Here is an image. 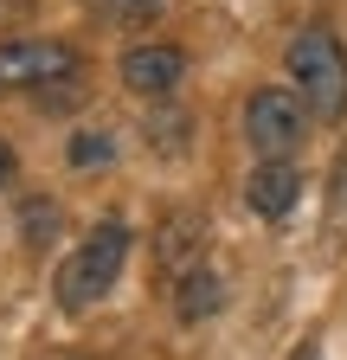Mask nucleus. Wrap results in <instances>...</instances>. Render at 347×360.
I'll use <instances>...</instances> for the list:
<instances>
[{
    "label": "nucleus",
    "mask_w": 347,
    "mask_h": 360,
    "mask_svg": "<svg viewBox=\"0 0 347 360\" xmlns=\"http://www.w3.org/2000/svg\"><path fill=\"white\" fill-rule=\"evenodd\" d=\"M122 257H129V225H116V219H103L91 238H84L65 264H58V283H52V296H58V309L65 315H91L110 290H116V277H122Z\"/></svg>",
    "instance_id": "f257e3e1"
},
{
    "label": "nucleus",
    "mask_w": 347,
    "mask_h": 360,
    "mask_svg": "<svg viewBox=\"0 0 347 360\" xmlns=\"http://www.w3.org/2000/svg\"><path fill=\"white\" fill-rule=\"evenodd\" d=\"M289 77H296V97L309 103V116L334 122L347 110V52H341V39L328 26H302L289 39V52H283Z\"/></svg>",
    "instance_id": "f03ea898"
},
{
    "label": "nucleus",
    "mask_w": 347,
    "mask_h": 360,
    "mask_svg": "<svg viewBox=\"0 0 347 360\" xmlns=\"http://www.w3.org/2000/svg\"><path fill=\"white\" fill-rule=\"evenodd\" d=\"M302 135H309V103L296 97V90H251L244 97V142L264 155V161H289L302 148Z\"/></svg>",
    "instance_id": "7ed1b4c3"
},
{
    "label": "nucleus",
    "mask_w": 347,
    "mask_h": 360,
    "mask_svg": "<svg viewBox=\"0 0 347 360\" xmlns=\"http://www.w3.org/2000/svg\"><path fill=\"white\" fill-rule=\"evenodd\" d=\"M58 77H84L77 45H65V39H0V90H46Z\"/></svg>",
    "instance_id": "20e7f679"
},
{
    "label": "nucleus",
    "mask_w": 347,
    "mask_h": 360,
    "mask_svg": "<svg viewBox=\"0 0 347 360\" xmlns=\"http://www.w3.org/2000/svg\"><path fill=\"white\" fill-rule=\"evenodd\" d=\"M116 77L136 90V97H174L181 90V77H187V52L181 45H167V39H142V45H129L122 52V65H116Z\"/></svg>",
    "instance_id": "39448f33"
},
{
    "label": "nucleus",
    "mask_w": 347,
    "mask_h": 360,
    "mask_svg": "<svg viewBox=\"0 0 347 360\" xmlns=\"http://www.w3.org/2000/svg\"><path fill=\"white\" fill-rule=\"evenodd\" d=\"M206 257V219L199 212H167L155 232V264L161 277H187V270Z\"/></svg>",
    "instance_id": "423d86ee"
},
{
    "label": "nucleus",
    "mask_w": 347,
    "mask_h": 360,
    "mask_svg": "<svg viewBox=\"0 0 347 360\" xmlns=\"http://www.w3.org/2000/svg\"><path fill=\"white\" fill-rule=\"evenodd\" d=\"M296 193H302V174H296L289 161H257L251 180H244V206H251L257 219H283V212L296 206Z\"/></svg>",
    "instance_id": "0eeeda50"
},
{
    "label": "nucleus",
    "mask_w": 347,
    "mask_h": 360,
    "mask_svg": "<svg viewBox=\"0 0 347 360\" xmlns=\"http://www.w3.org/2000/svg\"><path fill=\"white\" fill-rule=\"evenodd\" d=\"M219 302H225V283L212 277L206 264H193L187 277H174V315H181V322H199V315H219Z\"/></svg>",
    "instance_id": "6e6552de"
},
{
    "label": "nucleus",
    "mask_w": 347,
    "mask_h": 360,
    "mask_svg": "<svg viewBox=\"0 0 347 360\" xmlns=\"http://www.w3.org/2000/svg\"><path fill=\"white\" fill-rule=\"evenodd\" d=\"M65 161H71V167H110V161H116V135H110L103 122H97V129H71Z\"/></svg>",
    "instance_id": "1a4fd4ad"
},
{
    "label": "nucleus",
    "mask_w": 347,
    "mask_h": 360,
    "mask_svg": "<svg viewBox=\"0 0 347 360\" xmlns=\"http://www.w3.org/2000/svg\"><path fill=\"white\" fill-rule=\"evenodd\" d=\"M58 225H65L58 200H26V206H20V238H26L32 251H46V245L58 238Z\"/></svg>",
    "instance_id": "9d476101"
},
{
    "label": "nucleus",
    "mask_w": 347,
    "mask_h": 360,
    "mask_svg": "<svg viewBox=\"0 0 347 360\" xmlns=\"http://www.w3.org/2000/svg\"><path fill=\"white\" fill-rule=\"evenodd\" d=\"M322 225L334 238H347V148L334 155V167H328V200H322Z\"/></svg>",
    "instance_id": "9b49d317"
},
{
    "label": "nucleus",
    "mask_w": 347,
    "mask_h": 360,
    "mask_svg": "<svg viewBox=\"0 0 347 360\" xmlns=\"http://www.w3.org/2000/svg\"><path fill=\"white\" fill-rule=\"evenodd\" d=\"M84 7L103 20H148V13H161V0H84Z\"/></svg>",
    "instance_id": "f8f14e48"
},
{
    "label": "nucleus",
    "mask_w": 347,
    "mask_h": 360,
    "mask_svg": "<svg viewBox=\"0 0 347 360\" xmlns=\"http://www.w3.org/2000/svg\"><path fill=\"white\" fill-rule=\"evenodd\" d=\"M77 97H84V77H58V84H46V90H32L39 110H71Z\"/></svg>",
    "instance_id": "ddd939ff"
},
{
    "label": "nucleus",
    "mask_w": 347,
    "mask_h": 360,
    "mask_svg": "<svg viewBox=\"0 0 347 360\" xmlns=\"http://www.w3.org/2000/svg\"><path fill=\"white\" fill-rule=\"evenodd\" d=\"M20 180V155H13V142H0V193H7Z\"/></svg>",
    "instance_id": "4468645a"
}]
</instances>
